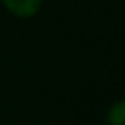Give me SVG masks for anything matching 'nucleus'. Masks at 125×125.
<instances>
[{
	"mask_svg": "<svg viewBox=\"0 0 125 125\" xmlns=\"http://www.w3.org/2000/svg\"><path fill=\"white\" fill-rule=\"evenodd\" d=\"M5 6L19 18H30L37 14L41 6V0H3Z\"/></svg>",
	"mask_w": 125,
	"mask_h": 125,
	"instance_id": "nucleus-1",
	"label": "nucleus"
},
{
	"mask_svg": "<svg viewBox=\"0 0 125 125\" xmlns=\"http://www.w3.org/2000/svg\"><path fill=\"white\" fill-rule=\"evenodd\" d=\"M108 125H125V100L113 104L106 117Z\"/></svg>",
	"mask_w": 125,
	"mask_h": 125,
	"instance_id": "nucleus-2",
	"label": "nucleus"
}]
</instances>
